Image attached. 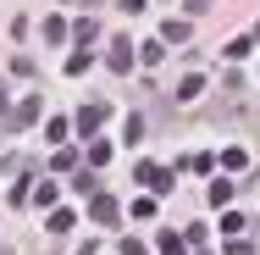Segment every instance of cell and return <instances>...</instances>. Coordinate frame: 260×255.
Returning a JSON list of instances; mask_svg holds the SVG:
<instances>
[{
	"instance_id": "30bf717a",
	"label": "cell",
	"mask_w": 260,
	"mask_h": 255,
	"mask_svg": "<svg viewBox=\"0 0 260 255\" xmlns=\"http://www.w3.org/2000/svg\"><path fill=\"white\" fill-rule=\"evenodd\" d=\"M122 255H150L144 244H133V239H122Z\"/></svg>"
},
{
	"instance_id": "ba28073f",
	"label": "cell",
	"mask_w": 260,
	"mask_h": 255,
	"mask_svg": "<svg viewBox=\"0 0 260 255\" xmlns=\"http://www.w3.org/2000/svg\"><path fill=\"white\" fill-rule=\"evenodd\" d=\"M94 222H116V200H94Z\"/></svg>"
},
{
	"instance_id": "4fadbf2b",
	"label": "cell",
	"mask_w": 260,
	"mask_h": 255,
	"mask_svg": "<svg viewBox=\"0 0 260 255\" xmlns=\"http://www.w3.org/2000/svg\"><path fill=\"white\" fill-rule=\"evenodd\" d=\"M6 105H11V100H6V89H0V111H6Z\"/></svg>"
},
{
	"instance_id": "8992f818",
	"label": "cell",
	"mask_w": 260,
	"mask_h": 255,
	"mask_svg": "<svg viewBox=\"0 0 260 255\" xmlns=\"http://www.w3.org/2000/svg\"><path fill=\"white\" fill-rule=\"evenodd\" d=\"M210 205H216V211H221V205H233V183H227V178H221V183H210Z\"/></svg>"
},
{
	"instance_id": "277c9868",
	"label": "cell",
	"mask_w": 260,
	"mask_h": 255,
	"mask_svg": "<svg viewBox=\"0 0 260 255\" xmlns=\"http://www.w3.org/2000/svg\"><path fill=\"white\" fill-rule=\"evenodd\" d=\"M139 178H144L150 189H172V172H160V166H150V161H139Z\"/></svg>"
},
{
	"instance_id": "5b68a950",
	"label": "cell",
	"mask_w": 260,
	"mask_h": 255,
	"mask_svg": "<svg viewBox=\"0 0 260 255\" xmlns=\"http://www.w3.org/2000/svg\"><path fill=\"white\" fill-rule=\"evenodd\" d=\"M200 89H205V78H200V72H188V78H183V83H177V100H194V95H200Z\"/></svg>"
},
{
	"instance_id": "3957f363",
	"label": "cell",
	"mask_w": 260,
	"mask_h": 255,
	"mask_svg": "<svg viewBox=\"0 0 260 255\" xmlns=\"http://www.w3.org/2000/svg\"><path fill=\"white\" fill-rule=\"evenodd\" d=\"M100 122H105V100H89L83 111H78V128H83V133H94Z\"/></svg>"
},
{
	"instance_id": "6da1fadb",
	"label": "cell",
	"mask_w": 260,
	"mask_h": 255,
	"mask_svg": "<svg viewBox=\"0 0 260 255\" xmlns=\"http://www.w3.org/2000/svg\"><path fill=\"white\" fill-rule=\"evenodd\" d=\"M127 67H133V39L116 34V39H111V72H127Z\"/></svg>"
},
{
	"instance_id": "8fae6325",
	"label": "cell",
	"mask_w": 260,
	"mask_h": 255,
	"mask_svg": "<svg viewBox=\"0 0 260 255\" xmlns=\"http://www.w3.org/2000/svg\"><path fill=\"white\" fill-rule=\"evenodd\" d=\"M122 11H144V0H122Z\"/></svg>"
},
{
	"instance_id": "9c48e42d",
	"label": "cell",
	"mask_w": 260,
	"mask_h": 255,
	"mask_svg": "<svg viewBox=\"0 0 260 255\" xmlns=\"http://www.w3.org/2000/svg\"><path fill=\"white\" fill-rule=\"evenodd\" d=\"M89 161H94V166H100V161H111V145H105V139H94V145H89Z\"/></svg>"
},
{
	"instance_id": "5bb4252c",
	"label": "cell",
	"mask_w": 260,
	"mask_h": 255,
	"mask_svg": "<svg viewBox=\"0 0 260 255\" xmlns=\"http://www.w3.org/2000/svg\"><path fill=\"white\" fill-rule=\"evenodd\" d=\"M255 39H260V28H255Z\"/></svg>"
},
{
	"instance_id": "52a82bcc",
	"label": "cell",
	"mask_w": 260,
	"mask_h": 255,
	"mask_svg": "<svg viewBox=\"0 0 260 255\" xmlns=\"http://www.w3.org/2000/svg\"><path fill=\"white\" fill-rule=\"evenodd\" d=\"M160 255H188V250H183V239H177V233H160Z\"/></svg>"
},
{
	"instance_id": "7c38bea8",
	"label": "cell",
	"mask_w": 260,
	"mask_h": 255,
	"mask_svg": "<svg viewBox=\"0 0 260 255\" xmlns=\"http://www.w3.org/2000/svg\"><path fill=\"white\" fill-rule=\"evenodd\" d=\"M200 6H210V0H188V11H200Z\"/></svg>"
},
{
	"instance_id": "7a4b0ae2",
	"label": "cell",
	"mask_w": 260,
	"mask_h": 255,
	"mask_svg": "<svg viewBox=\"0 0 260 255\" xmlns=\"http://www.w3.org/2000/svg\"><path fill=\"white\" fill-rule=\"evenodd\" d=\"M39 122V100H17V111H6V128H28Z\"/></svg>"
}]
</instances>
